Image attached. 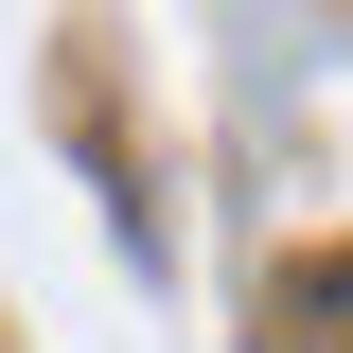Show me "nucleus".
I'll list each match as a JSON object with an SVG mask.
<instances>
[{
  "instance_id": "nucleus-1",
  "label": "nucleus",
  "mask_w": 353,
  "mask_h": 353,
  "mask_svg": "<svg viewBox=\"0 0 353 353\" xmlns=\"http://www.w3.org/2000/svg\"><path fill=\"white\" fill-rule=\"evenodd\" d=\"M283 353H353V248L283 265Z\"/></svg>"
}]
</instances>
